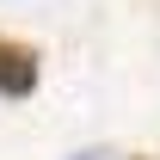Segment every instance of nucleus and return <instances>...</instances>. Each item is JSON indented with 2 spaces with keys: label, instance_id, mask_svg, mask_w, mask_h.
I'll return each instance as SVG.
<instances>
[{
  "label": "nucleus",
  "instance_id": "f257e3e1",
  "mask_svg": "<svg viewBox=\"0 0 160 160\" xmlns=\"http://www.w3.org/2000/svg\"><path fill=\"white\" fill-rule=\"evenodd\" d=\"M37 92V49L0 37V99H31Z\"/></svg>",
  "mask_w": 160,
  "mask_h": 160
},
{
  "label": "nucleus",
  "instance_id": "f03ea898",
  "mask_svg": "<svg viewBox=\"0 0 160 160\" xmlns=\"http://www.w3.org/2000/svg\"><path fill=\"white\" fill-rule=\"evenodd\" d=\"M68 160H123L117 148H80V154H68Z\"/></svg>",
  "mask_w": 160,
  "mask_h": 160
}]
</instances>
